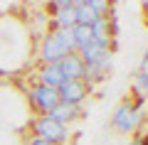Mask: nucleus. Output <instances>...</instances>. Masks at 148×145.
Instances as JSON below:
<instances>
[{
    "instance_id": "1",
    "label": "nucleus",
    "mask_w": 148,
    "mask_h": 145,
    "mask_svg": "<svg viewBox=\"0 0 148 145\" xmlns=\"http://www.w3.org/2000/svg\"><path fill=\"white\" fill-rule=\"evenodd\" d=\"M72 52L77 49H74L69 30H49V35L42 39V47H40V59L42 64H59Z\"/></svg>"
},
{
    "instance_id": "2",
    "label": "nucleus",
    "mask_w": 148,
    "mask_h": 145,
    "mask_svg": "<svg viewBox=\"0 0 148 145\" xmlns=\"http://www.w3.org/2000/svg\"><path fill=\"white\" fill-rule=\"evenodd\" d=\"M141 120H143V103H131V101H126V103H121L114 111L111 125H114L119 133H133Z\"/></svg>"
},
{
    "instance_id": "3",
    "label": "nucleus",
    "mask_w": 148,
    "mask_h": 145,
    "mask_svg": "<svg viewBox=\"0 0 148 145\" xmlns=\"http://www.w3.org/2000/svg\"><path fill=\"white\" fill-rule=\"evenodd\" d=\"M32 130H35V138H42L47 140V143H64L67 140V125L57 123V120H52L49 116H40V118L32 123Z\"/></svg>"
},
{
    "instance_id": "4",
    "label": "nucleus",
    "mask_w": 148,
    "mask_h": 145,
    "mask_svg": "<svg viewBox=\"0 0 148 145\" xmlns=\"http://www.w3.org/2000/svg\"><path fill=\"white\" fill-rule=\"evenodd\" d=\"M30 103L35 106L40 113H45L47 116L49 111L54 108V106L59 103V93L54 91V88H47V86H42V84H37V86H32L30 88Z\"/></svg>"
},
{
    "instance_id": "5",
    "label": "nucleus",
    "mask_w": 148,
    "mask_h": 145,
    "mask_svg": "<svg viewBox=\"0 0 148 145\" xmlns=\"http://www.w3.org/2000/svg\"><path fill=\"white\" fill-rule=\"evenodd\" d=\"M57 93H59V101H62V103L79 106L82 101L89 96V88H86V81H82V79H67V81L57 88Z\"/></svg>"
},
{
    "instance_id": "6",
    "label": "nucleus",
    "mask_w": 148,
    "mask_h": 145,
    "mask_svg": "<svg viewBox=\"0 0 148 145\" xmlns=\"http://www.w3.org/2000/svg\"><path fill=\"white\" fill-rule=\"evenodd\" d=\"M54 10V30H72L74 25H77V12H74V3H69V0H64V3H54L52 5Z\"/></svg>"
},
{
    "instance_id": "7",
    "label": "nucleus",
    "mask_w": 148,
    "mask_h": 145,
    "mask_svg": "<svg viewBox=\"0 0 148 145\" xmlns=\"http://www.w3.org/2000/svg\"><path fill=\"white\" fill-rule=\"evenodd\" d=\"M59 69H62L64 79H82V81H84V71H86V67H84V62H82L79 52L67 54V57L59 62Z\"/></svg>"
},
{
    "instance_id": "8",
    "label": "nucleus",
    "mask_w": 148,
    "mask_h": 145,
    "mask_svg": "<svg viewBox=\"0 0 148 145\" xmlns=\"http://www.w3.org/2000/svg\"><path fill=\"white\" fill-rule=\"evenodd\" d=\"M40 84L42 86H47V88H54L57 91L59 86H62L67 79H64V74H62V69H59V64H42V69H40Z\"/></svg>"
},
{
    "instance_id": "9",
    "label": "nucleus",
    "mask_w": 148,
    "mask_h": 145,
    "mask_svg": "<svg viewBox=\"0 0 148 145\" xmlns=\"http://www.w3.org/2000/svg\"><path fill=\"white\" fill-rule=\"evenodd\" d=\"M74 12H77V25H84V27H91L101 17L99 12L91 7V0H79V3H74Z\"/></svg>"
},
{
    "instance_id": "10",
    "label": "nucleus",
    "mask_w": 148,
    "mask_h": 145,
    "mask_svg": "<svg viewBox=\"0 0 148 145\" xmlns=\"http://www.w3.org/2000/svg\"><path fill=\"white\" fill-rule=\"evenodd\" d=\"M91 42L101 47H109L111 42V22L109 17H99V20L91 25Z\"/></svg>"
},
{
    "instance_id": "11",
    "label": "nucleus",
    "mask_w": 148,
    "mask_h": 145,
    "mask_svg": "<svg viewBox=\"0 0 148 145\" xmlns=\"http://www.w3.org/2000/svg\"><path fill=\"white\" fill-rule=\"evenodd\" d=\"M47 116H49V118H52V120H57V123L67 125L69 120L79 118V106H69V103H62V101H59V103L54 106V108L49 111Z\"/></svg>"
},
{
    "instance_id": "12",
    "label": "nucleus",
    "mask_w": 148,
    "mask_h": 145,
    "mask_svg": "<svg viewBox=\"0 0 148 145\" xmlns=\"http://www.w3.org/2000/svg\"><path fill=\"white\" fill-rule=\"evenodd\" d=\"M69 35H72V42H74V49H77V52H82L84 47L91 44V27L74 25L72 30H69Z\"/></svg>"
},
{
    "instance_id": "13",
    "label": "nucleus",
    "mask_w": 148,
    "mask_h": 145,
    "mask_svg": "<svg viewBox=\"0 0 148 145\" xmlns=\"http://www.w3.org/2000/svg\"><path fill=\"white\" fill-rule=\"evenodd\" d=\"M133 91L138 96V103H143L148 96V71H138L136 79H133Z\"/></svg>"
},
{
    "instance_id": "14",
    "label": "nucleus",
    "mask_w": 148,
    "mask_h": 145,
    "mask_svg": "<svg viewBox=\"0 0 148 145\" xmlns=\"http://www.w3.org/2000/svg\"><path fill=\"white\" fill-rule=\"evenodd\" d=\"M131 145H148V140H146V135H133Z\"/></svg>"
},
{
    "instance_id": "15",
    "label": "nucleus",
    "mask_w": 148,
    "mask_h": 145,
    "mask_svg": "<svg viewBox=\"0 0 148 145\" xmlns=\"http://www.w3.org/2000/svg\"><path fill=\"white\" fill-rule=\"evenodd\" d=\"M27 145H54V143H47V140H42V138H32Z\"/></svg>"
},
{
    "instance_id": "16",
    "label": "nucleus",
    "mask_w": 148,
    "mask_h": 145,
    "mask_svg": "<svg viewBox=\"0 0 148 145\" xmlns=\"http://www.w3.org/2000/svg\"><path fill=\"white\" fill-rule=\"evenodd\" d=\"M141 71H148V52L143 54V59H141Z\"/></svg>"
},
{
    "instance_id": "17",
    "label": "nucleus",
    "mask_w": 148,
    "mask_h": 145,
    "mask_svg": "<svg viewBox=\"0 0 148 145\" xmlns=\"http://www.w3.org/2000/svg\"><path fill=\"white\" fill-rule=\"evenodd\" d=\"M143 10H146V12H148V3H143Z\"/></svg>"
},
{
    "instance_id": "18",
    "label": "nucleus",
    "mask_w": 148,
    "mask_h": 145,
    "mask_svg": "<svg viewBox=\"0 0 148 145\" xmlns=\"http://www.w3.org/2000/svg\"><path fill=\"white\" fill-rule=\"evenodd\" d=\"M146 140H148V130H146Z\"/></svg>"
}]
</instances>
